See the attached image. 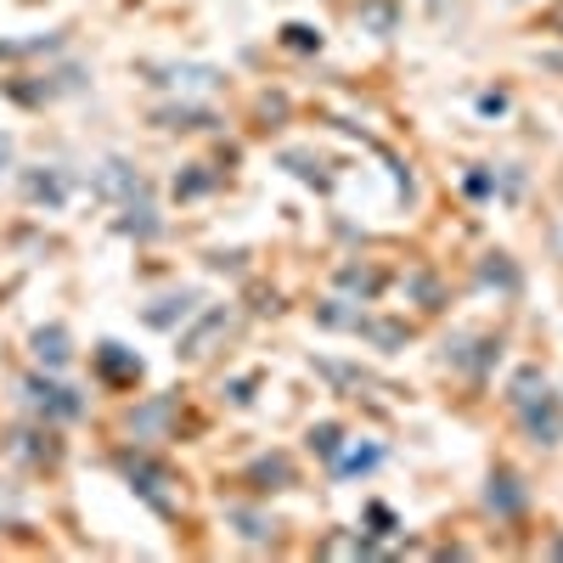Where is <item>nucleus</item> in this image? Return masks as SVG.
<instances>
[{
    "label": "nucleus",
    "mask_w": 563,
    "mask_h": 563,
    "mask_svg": "<svg viewBox=\"0 0 563 563\" xmlns=\"http://www.w3.org/2000/svg\"><path fill=\"white\" fill-rule=\"evenodd\" d=\"M512 406H519V417H525V429H530V440L536 445H558V434H563V417H558V406H552V395H547V378L530 366V372H519V384H512V395H507Z\"/></svg>",
    "instance_id": "1"
},
{
    "label": "nucleus",
    "mask_w": 563,
    "mask_h": 563,
    "mask_svg": "<svg viewBox=\"0 0 563 563\" xmlns=\"http://www.w3.org/2000/svg\"><path fill=\"white\" fill-rule=\"evenodd\" d=\"M124 474H130L135 496H147V501H153V512H164V519H169V512H175V496L164 490V485H169V474H164V467L141 462V456H124Z\"/></svg>",
    "instance_id": "2"
},
{
    "label": "nucleus",
    "mask_w": 563,
    "mask_h": 563,
    "mask_svg": "<svg viewBox=\"0 0 563 563\" xmlns=\"http://www.w3.org/2000/svg\"><path fill=\"white\" fill-rule=\"evenodd\" d=\"M23 395H29V406H34L40 417H79V411H85V400H79L74 389L45 384V378H29V384H23Z\"/></svg>",
    "instance_id": "3"
},
{
    "label": "nucleus",
    "mask_w": 563,
    "mask_h": 563,
    "mask_svg": "<svg viewBox=\"0 0 563 563\" xmlns=\"http://www.w3.org/2000/svg\"><path fill=\"white\" fill-rule=\"evenodd\" d=\"M97 192H102V198H119V203H141V192H147V186H141V175H135L130 164L108 158V164L97 169Z\"/></svg>",
    "instance_id": "4"
},
{
    "label": "nucleus",
    "mask_w": 563,
    "mask_h": 563,
    "mask_svg": "<svg viewBox=\"0 0 563 563\" xmlns=\"http://www.w3.org/2000/svg\"><path fill=\"white\" fill-rule=\"evenodd\" d=\"M23 192H29V203L63 209V203H68V175H63V169H29V175H23Z\"/></svg>",
    "instance_id": "5"
},
{
    "label": "nucleus",
    "mask_w": 563,
    "mask_h": 563,
    "mask_svg": "<svg viewBox=\"0 0 563 563\" xmlns=\"http://www.w3.org/2000/svg\"><path fill=\"white\" fill-rule=\"evenodd\" d=\"M249 485H254V490H288V485H294V462H288V456L254 462V467H249Z\"/></svg>",
    "instance_id": "6"
},
{
    "label": "nucleus",
    "mask_w": 563,
    "mask_h": 563,
    "mask_svg": "<svg viewBox=\"0 0 563 563\" xmlns=\"http://www.w3.org/2000/svg\"><path fill=\"white\" fill-rule=\"evenodd\" d=\"M68 355H74V350H68L63 327H40V333H34V361H40V366L57 372V366H68Z\"/></svg>",
    "instance_id": "7"
},
{
    "label": "nucleus",
    "mask_w": 563,
    "mask_h": 563,
    "mask_svg": "<svg viewBox=\"0 0 563 563\" xmlns=\"http://www.w3.org/2000/svg\"><path fill=\"white\" fill-rule=\"evenodd\" d=\"M225 327H231V316H225V310H214V316L198 327V333H186V339H180V355H209V344L225 333Z\"/></svg>",
    "instance_id": "8"
},
{
    "label": "nucleus",
    "mask_w": 563,
    "mask_h": 563,
    "mask_svg": "<svg viewBox=\"0 0 563 563\" xmlns=\"http://www.w3.org/2000/svg\"><path fill=\"white\" fill-rule=\"evenodd\" d=\"M97 361H102V372H108L113 384H135V378H141V361H130L119 344H102V355H97Z\"/></svg>",
    "instance_id": "9"
},
{
    "label": "nucleus",
    "mask_w": 563,
    "mask_h": 563,
    "mask_svg": "<svg viewBox=\"0 0 563 563\" xmlns=\"http://www.w3.org/2000/svg\"><path fill=\"white\" fill-rule=\"evenodd\" d=\"M490 507H496V512H519V507H525L519 479H512V474H496V479H490Z\"/></svg>",
    "instance_id": "10"
},
{
    "label": "nucleus",
    "mask_w": 563,
    "mask_h": 563,
    "mask_svg": "<svg viewBox=\"0 0 563 563\" xmlns=\"http://www.w3.org/2000/svg\"><path fill=\"white\" fill-rule=\"evenodd\" d=\"M12 451H18V456H29V462H57L52 434H34V429H29V434H18V440H12Z\"/></svg>",
    "instance_id": "11"
},
{
    "label": "nucleus",
    "mask_w": 563,
    "mask_h": 563,
    "mask_svg": "<svg viewBox=\"0 0 563 563\" xmlns=\"http://www.w3.org/2000/svg\"><path fill=\"white\" fill-rule=\"evenodd\" d=\"M158 124H164V130H209L214 119L198 113V108H169V113H158Z\"/></svg>",
    "instance_id": "12"
},
{
    "label": "nucleus",
    "mask_w": 563,
    "mask_h": 563,
    "mask_svg": "<svg viewBox=\"0 0 563 563\" xmlns=\"http://www.w3.org/2000/svg\"><path fill=\"white\" fill-rule=\"evenodd\" d=\"M384 462V451L378 445H366V451H350L344 462H339V479H350V474H372V467Z\"/></svg>",
    "instance_id": "13"
},
{
    "label": "nucleus",
    "mask_w": 563,
    "mask_h": 563,
    "mask_svg": "<svg viewBox=\"0 0 563 563\" xmlns=\"http://www.w3.org/2000/svg\"><path fill=\"white\" fill-rule=\"evenodd\" d=\"M282 40H288L294 52H316V45H321V34H316V29H305V23H288V29H282Z\"/></svg>",
    "instance_id": "14"
},
{
    "label": "nucleus",
    "mask_w": 563,
    "mask_h": 563,
    "mask_svg": "<svg viewBox=\"0 0 563 563\" xmlns=\"http://www.w3.org/2000/svg\"><path fill=\"white\" fill-rule=\"evenodd\" d=\"M231 519L243 525V536H249V541H265V536L276 530V525H265V519H260V512H231Z\"/></svg>",
    "instance_id": "15"
},
{
    "label": "nucleus",
    "mask_w": 563,
    "mask_h": 563,
    "mask_svg": "<svg viewBox=\"0 0 563 563\" xmlns=\"http://www.w3.org/2000/svg\"><path fill=\"white\" fill-rule=\"evenodd\" d=\"M310 445H316L321 456H333V451H339V422H321V429L310 434Z\"/></svg>",
    "instance_id": "16"
},
{
    "label": "nucleus",
    "mask_w": 563,
    "mask_h": 563,
    "mask_svg": "<svg viewBox=\"0 0 563 563\" xmlns=\"http://www.w3.org/2000/svg\"><path fill=\"white\" fill-rule=\"evenodd\" d=\"M18 512H23V507H18V490H12V485H0V530L18 525Z\"/></svg>",
    "instance_id": "17"
},
{
    "label": "nucleus",
    "mask_w": 563,
    "mask_h": 563,
    "mask_svg": "<svg viewBox=\"0 0 563 563\" xmlns=\"http://www.w3.org/2000/svg\"><path fill=\"white\" fill-rule=\"evenodd\" d=\"M209 186H214L209 175H186V180H175V192L180 198H198V192H209Z\"/></svg>",
    "instance_id": "18"
},
{
    "label": "nucleus",
    "mask_w": 563,
    "mask_h": 563,
    "mask_svg": "<svg viewBox=\"0 0 563 563\" xmlns=\"http://www.w3.org/2000/svg\"><path fill=\"white\" fill-rule=\"evenodd\" d=\"M7 164H12V135L0 130V175H7Z\"/></svg>",
    "instance_id": "19"
}]
</instances>
